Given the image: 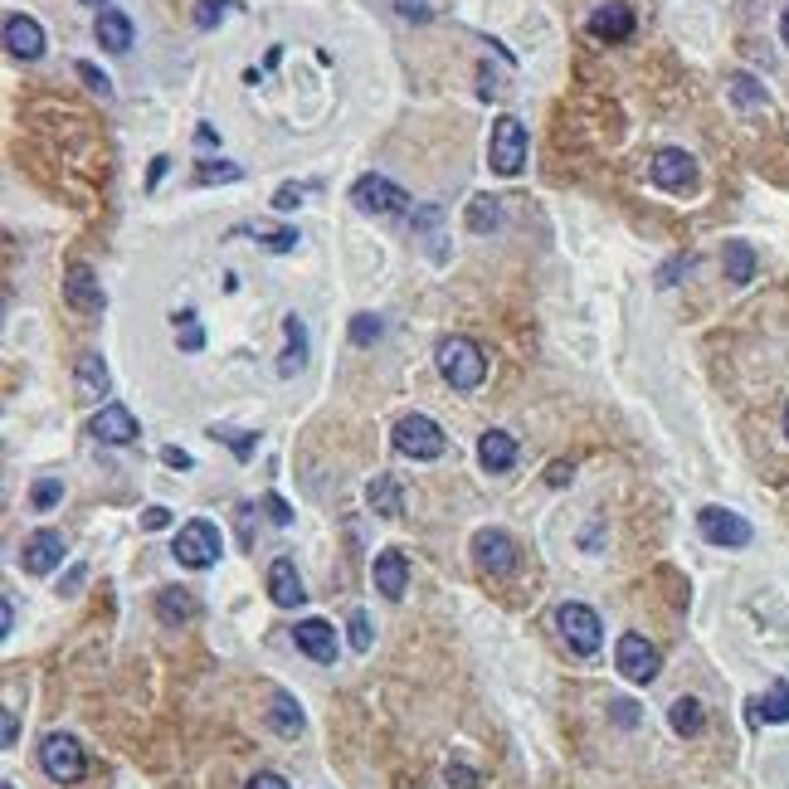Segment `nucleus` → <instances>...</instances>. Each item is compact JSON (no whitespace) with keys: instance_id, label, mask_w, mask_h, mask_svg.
Here are the masks:
<instances>
[{"instance_id":"31","label":"nucleus","mask_w":789,"mask_h":789,"mask_svg":"<svg viewBox=\"0 0 789 789\" xmlns=\"http://www.w3.org/2000/svg\"><path fill=\"white\" fill-rule=\"evenodd\" d=\"M210 439H225L234 458H249L254 444H259V434H249V429H229V424H210Z\"/></svg>"},{"instance_id":"50","label":"nucleus","mask_w":789,"mask_h":789,"mask_svg":"<svg viewBox=\"0 0 789 789\" xmlns=\"http://www.w3.org/2000/svg\"><path fill=\"white\" fill-rule=\"evenodd\" d=\"M400 15H410V20H429V5H424V0H400Z\"/></svg>"},{"instance_id":"39","label":"nucleus","mask_w":789,"mask_h":789,"mask_svg":"<svg viewBox=\"0 0 789 789\" xmlns=\"http://www.w3.org/2000/svg\"><path fill=\"white\" fill-rule=\"evenodd\" d=\"M483 780H478V770L473 765H463V760H453L449 765V789H478Z\"/></svg>"},{"instance_id":"20","label":"nucleus","mask_w":789,"mask_h":789,"mask_svg":"<svg viewBox=\"0 0 789 789\" xmlns=\"http://www.w3.org/2000/svg\"><path fill=\"white\" fill-rule=\"evenodd\" d=\"M590 35L609 39V44L629 39L634 35V10H629V5H600V10L590 15Z\"/></svg>"},{"instance_id":"35","label":"nucleus","mask_w":789,"mask_h":789,"mask_svg":"<svg viewBox=\"0 0 789 789\" xmlns=\"http://www.w3.org/2000/svg\"><path fill=\"white\" fill-rule=\"evenodd\" d=\"M59 497H64V483H59V478H39L35 488H30V502H35L39 512H49Z\"/></svg>"},{"instance_id":"57","label":"nucleus","mask_w":789,"mask_h":789,"mask_svg":"<svg viewBox=\"0 0 789 789\" xmlns=\"http://www.w3.org/2000/svg\"><path fill=\"white\" fill-rule=\"evenodd\" d=\"M0 789H15V785H10V780H5V785H0Z\"/></svg>"},{"instance_id":"12","label":"nucleus","mask_w":789,"mask_h":789,"mask_svg":"<svg viewBox=\"0 0 789 789\" xmlns=\"http://www.w3.org/2000/svg\"><path fill=\"white\" fill-rule=\"evenodd\" d=\"M64 302H69L74 312H83V317H98V312L108 307L103 283H98V273H93L88 263H74V268H69V278H64Z\"/></svg>"},{"instance_id":"54","label":"nucleus","mask_w":789,"mask_h":789,"mask_svg":"<svg viewBox=\"0 0 789 789\" xmlns=\"http://www.w3.org/2000/svg\"><path fill=\"white\" fill-rule=\"evenodd\" d=\"M780 35H785V44H789V10H785V20H780Z\"/></svg>"},{"instance_id":"32","label":"nucleus","mask_w":789,"mask_h":789,"mask_svg":"<svg viewBox=\"0 0 789 789\" xmlns=\"http://www.w3.org/2000/svg\"><path fill=\"white\" fill-rule=\"evenodd\" d=\"M176 341H181V351H200L205 346V327H200L195 312H176Z\"/></svg>"},{"instance_id":"9","label":"nucleus","mask_w":789,"mask_h":789,"mask_svg":"<svg viewBox=\"0 0 789 789\" xmlns=\"http://www.w3.org/2000/svg\"><path fill=\"white\" fill-rule=\"evenodd\" d=\"M351 200H356L361 215H400V210L410 205V195L395 186V181H385V176H361V181L351 186Z\"/></svg>"},{"instance_id":"22","label":"nucleus","mask_w":789,"mask_h":789,"mask_svg":"<svg viewBox=\"0 0 789 789\" xmlns=\"http://www.w3.org/2000/svg\"><path fill=\"white\" fill-rule=\"evenodd\" d=\"M478 458H483L488 473H507V468L517 463V439H512L507 429H488V434L478 439Z\"/></svg>"},{"instance_id":"29","label":"nucleus","mask_w":789,"mask_h":789,"mask_svg":"<svg viewBox=\"0 0 789 789\" xmlns=\"http://www.w3.org/2000/svg\"><path fill=\"white\" fill-rule=\"evenodd\" d=\"M751 707H755V712H751L755 721H775V726H780V721H789V682H775L765 697H755Z\"/></svg>"},{"instance_id":"56","label":"nucleus","mask_w":789,"mask_h":789,"mask_svg":"<svg viewBox=\"0 0 789 789\" xmlns=\"http://www.w3.org/2000/svg\"><path fill=\"white\" fill-rule=\"evenodd\" d=\"M785 434H789V405H785Z\"/></svg>"},{"instance_id":"45","label":"nucleus","mask_w":789,"mask_h":789,"mask_svg":"<svg viewBox=\"0 0 789 789\" xmlns=\"http://www.w3.org/2000/svg\"><path fill=\"white\" fill-rule=\"evenodd\" d=\"M161 526H171V512L166 507H147L142 512V531H161Z\"/></svg>"},{"instance_id":"23","label":"nucleus","mask_w":789,"mask_h":789,"mask_svg":"<svg viewBox=\"0 0 789 789\" xmlns=\"http://www.w3.org/2000/svg\"><path fill=\"white\" fill-rule=\"evenodd\" d=\"M195 614H200V604H195L190 590H176V585H171V590L156 595V619H161V624H186Z\"/></svg>"},{"instance_id":"24","label":"nucleus","mask_w":789,"mask_h":789,"mask_svg":"<svg viewBox=\"0 0 789 789\" xmlns=\"http://www.w3.org/2000/svg\"><path fill=\"white\" fill-rule=\"evenodd\" d=\"M283 332H288V346H283L278 376H298L302 366H307V332H302L298 317H283Z\"/></svg>"},{"instance_id":"43","label":"nucleus","mask_w":789,"mask_h":789,"mask_svg":"<svg viewBox=\"0 0 789 789\" xmlns=\"http://www.w3.org/2000/svg\"><path fill=\"white\" fill-rule=\"evenodd\" d=\"M302 195H307V186H278V195H273V205L278 210H298Z\"/></svg>"},{"instance_id":"21","label":"nucleus","mask_w":789,"mask_h":789,"mask_svg":"<svg viewBox=\"0 0 789 789\" xmlns=\"http://www.w3.org/2000/svg\"><path fill=\"white\" fill-rule=\"evenodd\" d=\"M74 380H78V395H83V400H103V395L113 390V376H108V361H103L98 351L78 356Z\"/></svg>"},{"instance_id":"2","label":"nucleus","mask_w":789,"mask_h":789,"mask_svg":"<svg viewBox=\"0 0 789 789\" xmlns=\"http://www.w3.org/2000/svg\"><path fill=\"white\" fill-rule=\"evenodd\" d=\"M220 551H225V536H220V526L205 522V517H195L176 531V546H171V556L186 565V570H210V565L220 561Z\"/></svg>"},{"instance_id":"3","label":"nucleus","mask_w":789,"mask_h":789,"mask_svg":"<svg viewBox=\"0 0 789 789\" xmlns=\"http://www.w3.org/2000/svg\"><path fill=\"white\" fill-rule=\"evenodd\" d=\"M526 161V127L522 117L502 113L497 122H492V137H488V166L497 171V176H517Z\"/></svg>"},{"instance_id":"4","label":"nucleus","mask_w":789,"mask_h":789,"mask_svg":"<svg viewBox=\"0 0 789 789\" xmlns=\"http://www.w3.org/2000/svg\"><path fill=\"white\" fill-rule=\"evenodd\" d=\"M395 449L405 453V458H414V463H429V458H444L449 439H444V429L429 414H405L395 424Z\"/></svg>"},{"instance_id":"48","label":"nucleus","mask_w":789,"mask_h":789,"mask_svg":"<svg viewBox=\"0 0 789 789\" xmlns=\"http://www.w3.org/2000/svg\"><path fill=\"white\" fill-rule=\"evenodd\" d=\"M244 789H288V780H283V775H273V770H263V775H254Z\"/></svg>"},{"instance_id":"26","label":"nucleus","mask_w":789,"mask_h":789,"mask_svg":"<svg viewBox=\"0 0 789 789\" xmlns=\"http://www.w3.org/2000/svg\"><path fill=\"white\" fill-rule=\"evenodd\" d=\"M366 502L376 507L380 517H400V512H405V497H400V488H395V478H390V473H376V478H371Z\"/></svg>"},{"instance_id":"53","label":"nucleus","mask_w":789,"mask_h":789,"mask_svg":"<svg viewBox=\"0 0 789 789\" xmlns=\"http://www.w3.org/2000/svg\"><path fill=\"white\" fill-rule=\"evenodd\" d=\"M166 161H171V156H156V161H151V181H147V186H156V181L166 176Z\"/></svg>"},{"instance_id":"15","label":"nucleus","mask_w":789,"mask_h":789,"mask_svg":"<svg viewBox=\"0 0 789 789\" xmlns=\"http://www.w3.org/2000/svg\"><path fill=\"white\" fill-rule=\"evenodd\" d=\"M293 643L312 663H337V629L327 619H302L298 629H293Z\"/></svg>"},{"instance_id":"8","label":"nucleus","mask_w":789,"mask_h":789,"mask_svg":"<svg viewBox=\"0 0 789 789\" xmlns=\"http://www.w3.org/2000/svg\"><path fill=\"white\" fill-rule=\"evenodd\" d=\"M697 531H702L712 546H726V551L751 546V522H746L741 512H726V507H702V512H697Z\"/></svg>"},{"instance_id":"34","label":"nucleus","mask_w":789,"mask_h":789,"mask_svg":"<svg viewBox=\"0 0 789 789\" xmlns=\"http://www.w3.org/2000/svg\"><path fill=\"white\" fill-rule=\"evenodd\" d=\"M380 332H385V322H380L376 312H361V317L351 322V341H356V346H371V341H380Z\"/></svg>"},{"instance_id":"41","label":"nucleus","mask_w":789,"mask_h":789,"mask_svg":"<svg viewBox=\"0 0 789 789\" xmlns=\"http://www.w3.org/2000/svg\"><path fill=\"white\" fill-rule=\"evenodd\" d=\"M263 512H268V522H273V526H288V522H293V507H288L278 492H268V497H263Z\"/></svg>"},{"instance_id":"6","label":"nucleus","mask_w":789,"mask_h":789,"mask_svg":"<svg viewBox=\"0 0 789 789\" xmlns=\"http://www.w3.org/2000/svg\"><path fill=\"white\" fill-rule=\"evenodd\" d=\"M39 765H44V775H49L54 785H74V780H83V746H78L74 736L54 731V736H44V746H39Z\"/></svg>"},{"instance_id":"18","label":"nucleus","mask_w":789,"mask_h":789,"mask_svg":"<svg viewBox=\"0 0 789 789\" xmlns=\"http://www.w3.org/2000/svg\"><path fill=\"white\" fill-rule=\"evenodd\" d=\"M5 49L15 59H39L44 54V30L30 15H5Z\"/></svg>"},{"instance_id":"10","label":"nucleus","mask_w":789,"mask_h":789,"mask_svg":"<svg viewBox=\"0 0 789 789\" xmlns=\"http://www.w3.org/2000/svg\"><path fill=\"white\" fill-rule=\"evenodd\" d=\"M614 663H619V673L629 677V682H653L658 668H663L658 648L643 639V634H624V639L614 643Z\"/></svg>"},{"instance_id":"47","label":"nucleus","mask_w":789,"mask_h":789,"mask_svg":"<svg viewBox=\"0 0 789 789\" xmlns=\"http://www.w3.org/2000/svg\"><path fill=\"white\" fill-rule=\"evenodd\" d=\"M609 707H614V721H619V726H639V707H634V702H609Z\"/></svg>"},{"instance_id":"5","label":"nucleus","mask_w":789,"mask_h":789,"mask_svg":"<svg viewBox=\"0 0 789 789\" xmlns=\"http://www.w3.org/2000/svg\"><path fill=\"white\" fill-rule=\"evenodd\" d=\"M556 629H561V639L570 643V653H580V658H590V653H600L604 643V624L600 614L590 609V604H561L556 609Z\"/></svg>"},{"instance_id":"28","label":"nucleus","mask_w":789,"mask_h":789,"mask_svg":"<svg viewBox=\"0 0 789 789\" xmlns=\"http://www.w3.org/2000/svg\"><path fill=\"white\" fill-rule=\"evenodd\" d=\"M668 721H673L677 736H697V731L707 726V712H702L697 697H677L673 707H668Z\"/></svg>"},{"instance_id":"16","label":"nucleus","mask_w":789,"mask_h":789,"mask_svg":"<svg viewBox=\"0 0 789 789\" xmlns=\"http://www.w3.org/2000/svg\"><path fill=\"white\" fill-rule=\"evenodd\" d=\"M268 600L278 604V609H298V604L307 600L298 565L288 561V556H278V561L268 565Z\"/></svg>"},{"instance_id":"17","label":"nucleus","mask_w":789,"mask_h":789,"mask_svg":"<svg viewBox=\"0 0 789 789\" xmlns=\"http://www.w3.org/2000/svg\"><path fill=\"white\" fill-rule=\"evenodd\" d=\"M371 575H376V590L385 600H405V590H410V561H405V551H380Z\"/></svg>"},{"instance_id":"38","label":"nucleus","mask_w":789,"mask_h":789,"mask_svg":"<svg viewBox=\"0 0 789 789\" xmlns=\"http://www.w3.org/2000/svg\"><path fill=\"white\" fill-rule=\"evenodd\" d=\"M225 5L229 0H200V5H195V25H200V30H215L220 15H225Z\"/></svg>"},{"instance_id":"13","label":"nucleus","mask_w":789,"mask_h":789,"mask_svg":"<svg viewBox=\"0 0 789 789\" xmlns=\"http://www.w3.org/2000/svg\"><path fill=\"white\" fill-rule=\"evenodd\" d=\"M20 565H25V575H49L54 565H64V536L54 526H39L20 551Z\"/></svg>"},{"instance_id":"42","label":"nucleus","mask_w":789,"mask_h":789,"mask_svg":"<svg viewBox=\"0 0 789 789\" xmlns=\"http://www.w3.org/2000/svg\"><path fill=\"white\" fill-rule=\"evenodd\" d=\"M239 176H244V171H239L234 161H220V166L205 161V166H200V181H239Z\"/></svg>"},{"instance_id":"25","label":"nucleus","mask_w":789,"mask_h":789,"mask_svg":"<svg viewBox=\"0 0 789 789\" xmlns=\"http://www.w3.org/2000/svg\"><path fill=\"white\" fill-rule=\"evenodd\" d=\"M268 726L278 731V736H302V707L288 697V692H273V707H268Z\"/></svg>"},{"instance_id":"46","label":"nucleus","mask_w":789,"mask_h":789,"mask_svg":"<svg viewBox=\"0 0 789 789\" xmlns=\"http://www.w3.org/2000/svg\"><path fill=\"white\" fill-rule=\"evenodd\" d=\"M15 736H20V721L5 707V716H0V746H15Z\"/></svg>"},{"instance_id":"30","label":"nucleus","mask_w":789,"mask_h":789,"mask_svg":"<svg viewBox=\"0 0 789 789\" xmlns=\"http://www.w3.org/2000/svg\"><path fill=\"white\" fill-rule=\"evenodd\" d=\"M502 225V205H497V195H473L468 200V229L473 234H488V229Z\"/></svg>"},{"instance_id":"36","label":"nucleus","mask_w":789,"mask_h":789,"mask_svg":"<svg viewBox=\"0 0 789 789\" xmlns=\"http://www.w3.org/2000/svg\"><path fill=\"white\" fill-rule=\"evenodd\" d=\"M346 629H351V648H356V653H371V619H366L361 609L346 619Z\"/></svg>"},{"instance_id":"1","label":"nucleus","mask_w":789,"mask_h":789,"mask_svg":"<svg viewBox=\"0 0 789 789\" xmlns=\"http://www.w3.org/2000/svg\"><path fill=\"white\" fill-rule=\"evenodd\" d=\"M434 361H439V376L449 380L453 390H478L488 380V356H483L478 341H468V337H444L439 351H434Z\"/></svg>"},{"instance_id":"33","label":"nucleus","mask_w":789,"mask_h":789,"mask_svg":"<svg viewBox=\"0 0 789 789\" xmlns=\"http://www.w3.org/2000/svg\"><path fill=\"white\" fill-rule=\"evenodd\" d=\"M731 98H736L741 108H760V103H765V88H760L751 74H736L731 78Z\"/></svg>"},{"instance_id":"7","label":"nucleus","mask_w":789,"mask_h":789,"mask_svg":"<svg viewBox=\"0 0 789 789\" xmlns=\"http://www.w3.org/2000/svg\"><path fill=\"white\" fill-rule=\"evenodd\" d=\"M473 561L483 575H512L517 570V541L507 536V531H497V526H483L478 536H473Z\"/></svg>"},{"instance_id":"40","label":"nucleus","mask_w":789,"mask_h":789,"mask_svg":"<svg viewBox=\"0 0 789 789\" xmlns=\"http://www.w3.org/2000/svg\"><path fill=\"white\" fill-rule=\"evenodd\" d=\"M298 229H273V234H263V249H273V254H288V249H298Z\"/></svg>"},{"instance_id":"19","label":"nucleus","mask_w":789,"mask_h":789,"mask_svg":"<svg viewBox=\"0 0 789 789\" xmlns=\"http://www.w3.org/2000/svg\"><path fill=\"white\" fill-rule=\"evenodd\" d=\"M93 35H98V44L108 49V54H127L132 49V20L122 15V10H98V20H93Z\"/></svg>"},{"instance_id":"52","label":"nucleus","mask_w":789,"mask_h":789,"mask_svg":"<svg viewBox=\"0 0 789 789\" xmlns=\"http://www.w3.org/2000/svg\"><path fill=\"white\" fill-rule=\"evenodd\" d=\"M15 629V609H10V600L0 604V634H10Z\"/></svg>"},{"instance_id":"49","label":"nucleus","mask_w":789,"mask_h":789,"mask_svg":"<svg viewBox=\"0 0 789 789\" xmlns=\"http://www.w3.org/2000/svg\"><path fill=\"white\" fill-rule=\"evenodd\" d=\"M161 458H166L171 468H195V458H190L186 449H161Z\"/></svg>"},{"instance_id":"11","label":"nucleus","mask_w":789,"mask_h":789,"mask_svg":"<svg viewBox=\"0 0 789 789\" xmlns=\"http://www.w3.org/2000/svg\"><path fill=\"white\" fill-rule=\"evenodd\" d=\"M648 176H653V186L658 190H692L697 186V161H692L682 147H663V151H653Z\"/></svg>"},{"instance_id":"27","label":"nucleus","mask_w":789,"mask_h":789,"mask_svg":"<svg viewBox=\"0 0 789 789\" xmlns=\"http://www.w3.org/2000/svg\"><path fill=\"white\" fill-rule=\"evenodd\" d=\"M721 263H726V278H731V283H751L755 278V249L746 239H726Z\"/></svg>"},{"instance_id":"55","label":"nucleus","mask_w":789,"mask_h":789,"mask_svg":"<svg viewBox=\"0 0 789 789\" xmlns=\"http://www.w3.org/2000/svg\"><path fill=\"white\" fill-rule=\"evenodd\" d=\"M83 5H98V10H108V0H83Z\"/></svg>"},{"instance_id":"44","label":"nucleus","mask_w":789,"mask_h":789,"mask_svg":"<svg viewBox=\"0 0 789 789\" xmlns=\"http://www.w3.org/2000/svg\"><path fill=\"white\" fill-rule=\"evenodd\" d=\"M570 478H575V463H551V468H546V483H551V488H565Z\"/></svg>"},{"instance_id":"51","label":"nucleus","mask_w":789,"mask_h":789,"mask_svg":"<svg viewBox=\"0 0 789 789\" xmlns=\"http://www.w3.org/2000/svg\"><path fill=\"white\" fill-rule=\"evenodd\" d=\"M682 268H692V259H677V263H668V268H663V278H658V283H663V288H668V283H677V273H682Z\"/></svg>"},{"instance_id":"14","label":"nucleus","mask_w":789,"mask_h":789,"mask_svg":"<svg viewBox=\"0 0 789 789\" xmlns=\"http://www.w3.org/2000/svg\"><path fill=\"white\" fill-rule=\"evenodd\" d=\"M88 434H93L98 444H132V439H137L142 429H137V419H132V410H127V405H117V400H108L103 410L93 414Z\"/></svg>"},{"instance_id":"37","label":"nucleus","mask_w":789,"mask_h":789,"mask_svg":"<svg viewBox=\"0 0 789 789\" xmlns=\"http://www.w3.org/2000/svg\"><path fill=\"white\" fill-rule=\"evenodd\" d=\"M78 78H83V83H88L93 93H103V98H113V78L103 74L98 64H88V59H83V64H78Z\"/></svg>"}]
</instances>
